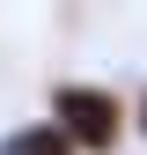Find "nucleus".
<instances>
[{"label": "nucleus", "instance_id": "1", "mask_svg": "<svg viewBox=\"0 0 147 155\" xmlns=\"http://www.w3.org/2000/svg\"><path fill=\"white\" fill-rule=\"evenodd\" d=\"M59 126L81 148H110V140H118V104H110L103 89H66L59 96Z\"/></svg>", "mask_w": 147, "mask_h": 155}, {"label": "nucleus", "instance_id": "2", "mask_svg": "<svg viewBox=\"0 0 147 155\" xmlns=\"http://www.w3.org/2000/svg\"><path fill=\"white\" fill-rule=\"evenodd\" d=\"M0 155H74V133H15Z\"/></svg>", "mask_w": 147, "mask_h": 155}]
</instances>
